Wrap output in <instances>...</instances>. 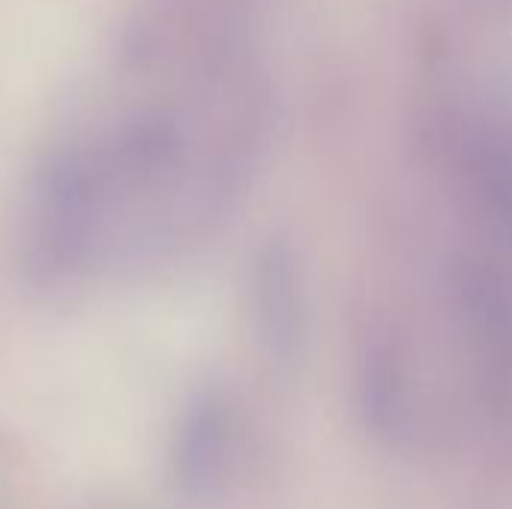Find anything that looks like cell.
Masks as SVG:
<instances>
[{
    "label": "cell",
    "mask_w": 512,
    "mask_h": 509,
    "mask_svg": "<svg viewBox=\"0 0 512 509\" xmlns=\"http://www.w3.org/2000/svg\"><path fill=\"white\" fill-rule=\"evenodd\" d=\"M126 75L141 93L45 150L21 210V267L42 288L159 267L231 210L264 126L246 9L153 3Z\"/></svg>",
    "instance_id": "obj_1"
}]
</instances>
